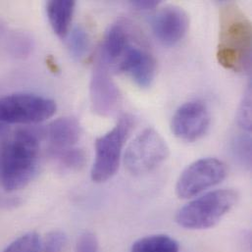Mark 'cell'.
I'll list each match as a JSON object with an SVG mask.
<instances>
[{"label": "cell", "mask_w": 252, "mask_h": 252, "mask_svg": "<svg viewBox=\"0 0 252 252\" xmlns=\"http://www.w3.org/2000/svg\"><path fill=\"white\" fill-rule=\"evenodd\" d=\"M252 24L233 2L224 3L220 10V34L217 51L219 63L238 73L252 67Z\"/></svg>", "instance_id": "obj_1"}, {"label": "cell", "mask_w": 252, "mask_h": 252, "mask_svg": "<svg viewBox=\"0 0 252 252\" xmlns=\"http://www.w3.org/2000/svg\"><path fill=\"white\" fill-rule=\"evenodd\" d=\"M38 133L33 129L18 130L0 152V182L7 191L24 188L34 176L39 152Z\"/></svg>", "instance_id": "obj_2"}, {"label": "cell", "mask_w": 252, "mask_h": 252, "mask_svg": "<svg viewBox=\"0 0 252 252\" xmlns=\"http://www.w3.org/2000/svg\"><path fill=\"white\" fill-rule=\"evenodd\" d=\"M238 198V192L233 189L210 191L182 207L176 215V222L189 230L212 228L236 205Z\"/></svg>", "instance_id": "obj_3"}, {"label": "cell", "mask_w": 252, "mask_h": 252, "mask_svg": "<svg viewBox=\"0 0 252 252\" xmlns=\"http://www.w3.org/2000/svg\"><path fill=\"white\" fill-rule=\"evenodd\" d=\"M133 125L132 117L124 114L115 126L95 141V159L92 168V180L104 183L119 169L122 150Z\"/></svg>", "instance_id": "obj_4"}, {"label": "cell", "mask_w": 252, "mask_h": 252, "mask_svg": "<svg viewBox=\"0 0 252 252\" xmlns=\"http://www.w3.org/2000/svg\"><path fill=\"white\" fill-rule=\"evenodd\" d=\"M170 149L165 139L151 127L145 128L128 144L125 153L126 170L134 175L148 174L163 164Z\"/></svg>", "instance_id": "obj_5"}, {"label": "cell", "mask_w": 252, "mask_h": 252, "mask_svg": "<svg viewBox=\"0 0 252 252\" xmlns=\"http://www.w3.org/2000/svg\"><path fill=\"white\" fill-rule=\"evenodd\" d=\"M52 99L32 94H16L0 97V121L9 124H37L54 115Z\"/></svg>", "instance_id": "obj_6"}, {"label": "cell", "mask_w": 252, "mask_h": 252, "mask_svg": "<svg viewBox=\"0 0 252 252\" xmlns=\"http://www.w3.org/2000/svg\"><path fill=\"white\" fill-rule=\"evenodd\" d=\"M228 174L226 164L217 158H202L189 165L181 174L176 193L180 198L188 199L219 185Z\"/></svg>", "instance_id": "obj_7"}, {"label": "cell", "mask_w": 252, "mask_h": 252, "mask_svg": "<svg viewBox=\"0 0 252 252\" xmlns=\"http://www.w3.org/2000/svg\"><path fill=\"white\" fill-rule=\"evenodd\" d=\"M210 125V113L201 101H189L178 108L172 118L174 134L186 141H195L202 137Z\"/></svg>", "instance_id": "obj_8"}, {"label": "cell", "mask_w": 252, "mask_h": 252, "mask_svg": "<svg viewBox=\"0 0 252 252\" xmlns=\"http://www.w3.org/2000/svg\"><path fill=\"white\" fill-rule=\"evenodd\" d=\"M91 102L93 110L99 116L112 115L120 102V92L110 77L108 65L98 58L91 80Z\"/></svg>", "instance_id": "obj_9"}, {"label": "cell", "mask_w": 252, "mask_h": 252, "mask_svg": "<svg viewBox=\"0 0 252 252\" xmlns=\"http://www.w3.org/2000/svg\"><path fill=\"white\" fill-rule=\"evenodd\" d=\"M189 25V17L184 9L170 5L155 14L152 20V31L162 44L173 46L184 38Z\"/></svg>", "instance_id": "obj_10"}, {"label": "cell", "mask_w": 252, "mask_h": 252, "mask_svg": "<svg viewBox=\"0 0 252 252\" xmlns=\"http://www.w3.org/2000/svg\"><path fill=\"white\" fill-rule=\"evenodd\" d=\"M116 68L127 74L136 86L145 89L151 86L155 78L156 63L149 53L129 44Z\"/></svg>", "instance_id": "obj_11"}, {"label": "cell", "mask_w": 252, "mask_h": 252, "mask_svg": "<svg viewBox=\"0 0 252 252\" xmlns=\"http://www.w3.org/2000/svg\"><path fill=\"white\" fill-rule=\"evenodd\" d=\"M51 151L63 150L73 147L81 135V126L78 121L71 117L55 120L47 129Z\"/></svg>", "instance_id": "obj_12"}, {"label": "cell", "mask_w": 252, "mask_h": 252, "mask_svg": "<svg viewBox=\"0 0 252 252\" xmlns=\"http://www.w3.org/2000/svg\"><path fill=\"white\" fill-rule=\"evenodd\" d=\"M128 37L122 24L112 25L103 39L99 59L105 64H117L128 46Z\"/></svg>", "instance_id": "obj_13"}, {"label": "cell", "mask_w": 252, "mask_h": 252, "mask_svg": "<svg viewBox=\"0 0 252 252\" xmlns=\"http://www.w3.org/2000/svg\"><path fill=\"white\" fill-rule=\"evenodd\" d=\"M75 1H49L46 4L47 18L53 32L60 37H65L70 29L74 15Z\"/></svg>", "instance_id": "obj_14"}, {"label": "cell", "mask_w": 252, "mask_h": 252, "mask_svg": "<svg viewBox=\"0 0 252 252\" xmlns=\"http://www.w3.org/2000/svg\"><path fill=\"white\" fill-rule=\"evenodd\" d=\"M130 252H180V246L167 235H153L133 243Z\"/></svg>", "instance_id": "obj_15"}, {"label": "cell", "mask_w": 252, "mask_h": 252, "mask_svg": "<svg viewBox=\"0 0 252 252\" xmlns=\"http://www.w3.org/2000/svg\"><path fill=\"white\" fill-rule=\"evenodd\" d=\"M0 44H3L2 49L16 57L28 55L32 48V38L15 31L0 30Z\"/></svg>", "instance_id": "obj_16"}, {"label": "cell", "mask_w": 252, "mask_h": 252, "mask_svg": "<svg viewBox=\"0 0 252 252\" xmlns=\"http://www.w3.org/2000/svg\"><path fill=\"white\" fill-rule=\"evenodd\" d=\"M68 50L72 58L80 61L88 53L90 47V37L85 28L78 26L73 29L67 41Z\"/></svg>", "instance_id": "obj_17"}, {"label": "cell", "mask_w": 252, "mask_h": 252, "mask_svg": "<svg viewBox=\"0 0 252 252\" xmlns=\"http://www.w3.org/2000/svg\"><path fill=\"white\" fill-rule=\"evenodd\" d=\"M232 152L235 159L247 168L252 165V137L250 132L237 133L232 139Z\"/></svg>", "instance_id": "obj_18"}, {"label": "cell", "mask_w": 252, "mask_h": 252, "mask_svg": "<svg viewBox=\"0 0 252 252\" xmlns=\"http://www.w3.org/2000/svg\"><path fill=\"white\" fill-rule=\"evenodd\" d=\"M53 156L66 168L79 170L83 168L87 161V155L84 150L79 148H67L63 150L52 151Z\"/></svg>", "instance_id": "obj_19"}, {"label": "cell", "mask_w": 252, "mask_h": 252, "mask_svg": "<svg viewBox=\"0 0 252 252\" xmlns=\"http://www.w3.org/2000/svg\"><path fill=\"white\" fill-rule=\"evenodd\" d=\"M41 241L36 233L25 234L12 242L2 252H38Z\"/></svg>", "instance_id": "obj_20"}, {"label": "cell", "mask_w": 252, "mask_h": 252, "mask_svg": "<svg viewBox=\"0 0 252 252\" xmlns=\"http://www.w3.org/2000/svg\"><path fill=\"white\" fill-rule=\"evenodd\" d=\"M237 121L240 127L247 132L252 130V90L251 88L245 94L237 114Z\"/></svg>", "instance_id": "obj_21"}, {"label": "cell", "mask_w": 252, "mask_h": 252, "mask_svg": "<svg viewBox=\"0 0 252 252\" xmlns=\"http://www.w3.org/2000/svg\"><path fill=\"white\" fill-rule=\"evenodd\" d=\"M66 236L60 231H54L48 234L42 248L38 252H61L66 245Z\"/></svg>", "instance_id": "obj_22"}, {"label": "cell", "mask_w": 252, "mask_h": 252, "mask_svg": "<svg viewBox=\"0 0 252 252\" xmlns=\"http://www.w3.org/2000/svg\"><path fill=\"white\" fill-rule=\"evenodd\" d=\"M76 252H99L96 237L90 232L81 235L76 245Z\"/></svg>", "instance_id": "obj_23"}, {"label": "cell", "mask_w": 252, "mask_h": 252, "mask_svg": "<svg viewBox=\"0 0 252 252\" xmlns=\"http://www.w3.org/2000/svg\"><path fill=\"white\" fill-rule=\"evenodd\" d=\"M131 6L134 7L137 10H142V11H147L156 8L159 5L158 1L155 0H136V1H131L130 2Z\"/></svg>", "instance_id": "obj_24"}, {"label": "cell", "mask_w": 252, "mask_h": 252, "mask_svg": "<svg viewBox=\"0 0 252 252\" xmlns=\"http://www.w3.org/2000/svg\"><path fill=\"white\" fill-rule=\"evenodd\" d=\"M7 131H8L7 124H5L2 121H0V139L6 135Z\"/></svg>", "instance_id": "obj_25"}]
</instances>
